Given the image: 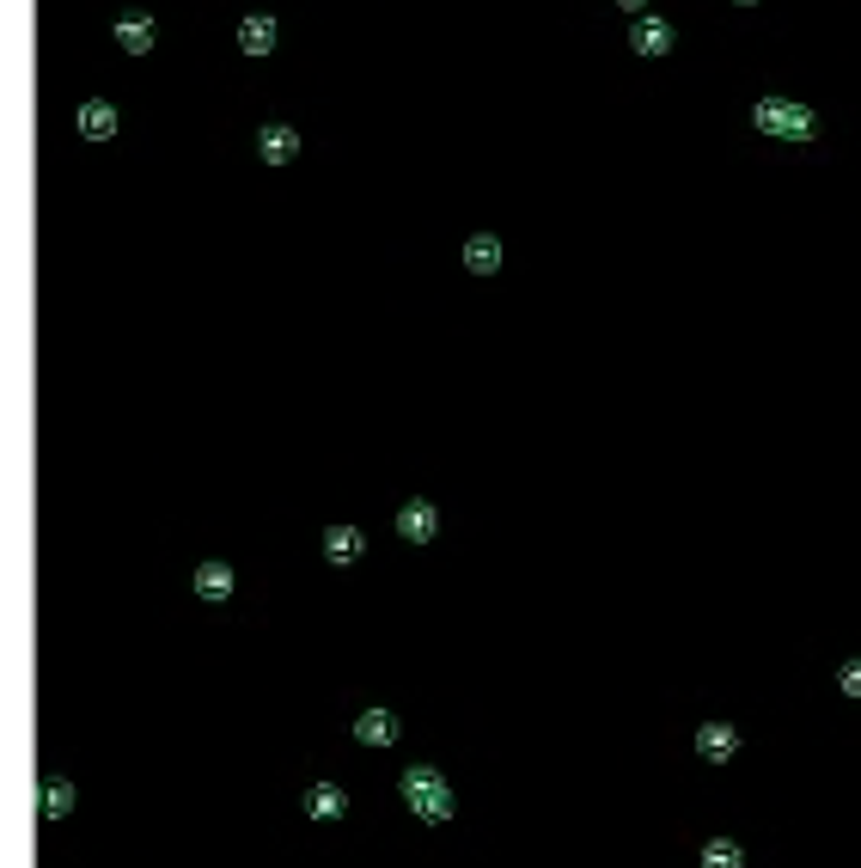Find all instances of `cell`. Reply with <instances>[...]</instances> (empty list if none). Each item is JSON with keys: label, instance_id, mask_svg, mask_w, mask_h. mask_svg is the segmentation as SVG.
Returning <instances> with one entry per match:
<instances>
[{"label": "cell", "instance_id": "obj_1", "mask_svg": "<svg viewBox=\"0 0 861 868\" xmlns=\"http://www.w3.org/2000/svg\"><path fill=\"white\" fill-rule=\"evenodd\" d=\"M398 789H403V801H410L415 820H428V825L452 820V789H447V776L434 771V764H410V771L398 776Z\"/></svg>", "mask_w": 861, "mask_h": 868}, {"label": "cell", "instance_id": "obj_2", "mask_svg": "<svg viewBox=\"0 0 861 868\" xmlns=\"http://www.w3.org/2000/svg\"><path fill=\"white\" fill-rule=\"evenodd\" d=\"M752 123L764 129V135H776V141H807L818 129V117L807 105H788V98H757Z\"/></svg>", "mask_w": 861, "mask_h": 868}, {"label": "cell", "instance_id": "obj_3", "mask_svg": "<svg viewBox=\"0 0 861 868\" xmlns=\"http://www.w3.org/2000/svg\"><path fill=\"white\" fill-rule=\"evenodd\" d=\"M117 129H123V117H117V105H110V98H86V105L74 110V135H80V141H110Z\"/></svg>", "mask_w": 861, "mask_h": 868}, {"label": "cell", "instance_id": "obj_4", "mask_svg": "<svg viewBox=\"0 0 861 868\" xmlns=\"http://www.w3.org/2000/svg\"><path fill=\"white\" fill-rule=\"evenodd\" d=\"M398 532L410 544H428L434 532H440V514H434V502H403L398 508Z\"/></svg>", "mask_w": 861, "mask_h": 868}, {"label": "cell", "instance_id": "obj_5", "mask_svg": "<svg viewBox=\"0 0 861 868\" xmlns=\"http://www.w3.org/2000/svg\"><path fill=\"white\" fill-rule=\"evenodd\" d=\"M403 722L391 710H361V722H354V740L361 746H398Z\"/></svg>", "mask_w": 861, "mask_h": 868}, {"label": "cell", "instance_id": "obj_6", "mask_svg": "<svg viewBox=\"0 0 861 868\" xmlns=\"http://www.w3.org/2000/svg\"><path fill=\"white\" fill-rule=\"evenodd\" d=\"M257 154L269 159V166H288V159H300V135H293L288 123H263V135H257Z\"/></svg>", "mask_w": 861, "mask_h": 868}, {"label": "cell", "instance_id": "obj_7", "mask_svg": "<svg viewBox=\"0 0 861 868\" xmlns=\"http://www.w3.org/2000/svg\"><path fill=\"white\" fill-rule=\"evenodd\" d=\"M696 752H703L708 764H727L739 752V728H727V722H708V728H696Z\"/></svg>", "mask_w": 861, "mask_h": 868}, {"label": "cell", "instance_id": "obj_8", "mask_svg": "<svg viewBox=\"0 0 861 868\" xmlns=\"http://www.w3.org/2000/svg\"><path fill=\"white\" fill-rule=\"evenodd\" d=\"M464 269H471V276H495V269H501V239H495V233H471V239H464Z\"/></svg>", "mask_w": 861, "mask_h": 868}, {"label": "cell", "instance_id": "obj_9", "mask_svg": "<svg viewBox=\"0 0 861 868\" xmlns=\"http://www.w3.org/2000/svg\"><path fill=\"white\" fill-rule=\"evenodd\" d=\"M361 551H367V539H361V527H330V532H324V557L337 563V569H349V563H361Z\"/></svg>", "mask_w": 861, "mask_h": 868}, {"label": "cell", "instance_id": "obj_10", "mask_svg": "<svg viewBox=\"0 0 861 868\" xmlns=\"http://www.w3.org/2000/svg\"><path fill=\"white\" fill-rule=\"evenodd\" d=\"M630 44H635V56H666L672 49V25L666 19H635Z\"/></svg>", "mask_w": 861, "mask_h": 868}, {"label": "cell", "instance_id": "obj_11", "mask_svg": "<svg viewBox=\"0 0 861 868\" xmlns=\"http://www.w3.org/2000/svg\"><path fill=\"white\" fill-rule=\"evenodd\" d=\"M117 44H123L129 56H147V49H154V19H147V13H123V19H117Z\"/></svg>", "mask_w": 861, "mask_h": 868}, {"label": "cell", "instance_id": "obj_12", "mask_svg": "<svg viewBox=\"0 0 861 868\" xmlns=\"http://www.w3.org/2000/svg\"><path fill=\"white\" fill-rule=\"evenodd\" d=\"M306 813H312V820H342V813H349V795H342L337 783H312V789H306Z\"/></svg>", "mask_w": 861, "mask_h": 868}, {"label": "cell", "instance_id": "obj_13", "mask_svg": "<svg viewBox=\"0 0 861 868\" xmlns=\"http://www.w3.org/2000/svg\"><path fill=\"white\" fill-rule=\"evenodd\" d=\"M239 49H245V56H269V49H276V19L251 13L245 25H239Z\"/></svg>", "mask_w": 861, "mask_h": 868}, {"label": "cell", "instance_id": "obj_14", "mask_svg": "<svg viewBox=\"0 0 861 868\" xmlns=\"http://www.w3.org/2000/svg\"><path fill=\"white\" fill-rule=\"evenodd\" d=\"M703 868H745V844H739V837H708Z\"/></svg>", "mask_w": 861, "mask_h": 868}, {"label": "cell", "instance_id": "obj_15", "mask_svg": "<svg viewBox=\"0 0 861 868\" xmlns=\"http://www.w3.org/2000/svg\"><path fill=\"white\" fill-rule=\"evenodd\" d=\"M196 593H202V600H227V593H232V569H227V563H202V569H196Z\"/></svg>", "mask_w": 861, "mask_h": 868}, {"label": "cell", "instance_id": "obj_16", "mask_svg": "<svg viewBox=\"0 0 861 868\" xmlns=\"http://www.w3.org/2000/svg\"><path fill=\"white\" fill-rule=\"evenodd\" d=\"M74 813V783L68 776H49V789H44V820H68Z\"/></svg>", "mask_w": 861, "mask_h": 868}, {"label": "cell", "instance_id": "obj_17", "mask_svg": "<svg viewBox=\"0 0 861 868\" xmlns=\"http://www.w3.org/2000/svg\"><path fill=\"white\" fill-rule=\"evenodd\" d=\"M837 685H844L849 698H861V661H849V667H844V673H837Z\"/></svg>", "mask_w": 861, "mask_h": 868}, {"label": "cell", "instance_id": "obj_18", "mask_svg": "<svg viewBox=\"0 0 861 868\" xmlns=\"http://www.w3.org/2000/svg\"><path fill=\"white\" fill-rule=\"evenodd\" d=\"M611 7H623V13H642V0H611Z\"/></svg>", "mask_w": 861, "mask_h": 868}, {"label": "cell", "instance_id": "obj_19", "mask_svg": "<svg viewBox=\"0 0 861 868\" xmlns=\"http://www.w3.org/2000/svg\"><path fill=\"white\" fill-rule=\"evenodd\" d=\"M739 7H757V0H739Z\"/></svg>", "mask_w": 861, "mask_h": 868}]
</instances>
